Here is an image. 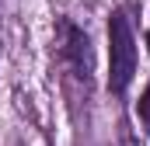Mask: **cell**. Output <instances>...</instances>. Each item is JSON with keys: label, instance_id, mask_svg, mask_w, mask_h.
Instances as JSON below:
<instances>
[{"label": "cell", "instance_id": "cell-4", "mask_svg": "<svg viewBox=\"0 0 150 146\" xmlns=\"http://www.w3.org/2000/svg\"><path fill=\"white\" fill-rule=\"evenodd\" d=\"M147 49H150V32H147Z\"/></svg>", "mask_w": 150, "mask_h": 146}, {"label": "cell", "instance_id": "cell-2", "mask_svg": "<svg viewBox=\"0 0 150 146\" xmlns=\"http://www.w3.org/2000/svg\"><path fill=\"white\" fill-rule=\"evenodd\" d=\"M59 35H63V56H67V63L74 66L77 77H84V80H91V70H94V49H91V38L87 32H80L77 25L70 21H63L59 25Z\"/></svg>", "mask_w": 150, "mask_h": 146}, {"label": "cell", "instance_id": "cell-1", "mask_svg": "<svg viewBox=\"0 0 150 146\" xmlns=\"http://www.w3.org/2000/svg\"><path fill=\"white\" fill-rule=\"evenodd\" d=\"M136 73V38L126 11H115L108 21V87L122 94Z\"/></svg>", "mask_w": 150, "mask_h": 146}, {"label": "cell", "instance_id": "cell-3", "mask_svg": "<svg viewBox=\"0 0 150 146\" xmlns=\"http://www.w3.org/2000/svg\"><path fill=\"white\" fill-rule=\"evenodd\" d=\"M136 115H140V122L150 129V87H147V94L140 98V105H136Z\"/></svg>", "mask_w": 150, "mask_h": 146}]
</instances>
